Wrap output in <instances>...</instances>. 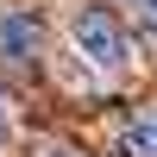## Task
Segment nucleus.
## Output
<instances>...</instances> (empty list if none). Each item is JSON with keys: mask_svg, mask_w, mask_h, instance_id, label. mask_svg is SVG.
Listing matches in <instances>:
<instances>
[{"mask_svg": "<svg viewBox=\"0 0 157 157\" xmlns=\"http://www.w3.org/2000/svg\"><path fill=\"white\" fill-rule=\"evenodd\" d=\"M69 38H75V50H82L94 69H107V75H120L126 63H132V38H126V25L113 19L107 6H75Z\"/></svg>", "mask_w": 157, "mask_h": 157, "instance_id": "nucleus-1", "label": "nucleus"}, {"mask_svg": "<svg viewBox=\"0 0 157 157\" xmlns=\"http://www.w3.org/2000/svg\"><path fill=\"white\" fill-rule=\"evenodd\" d=\"M113 151L120 157H157V120H126Z\"/></svg>", "mask_w": 157, "mask_h": 157, "instance_id": "nucleus-2", "label": "nucleus"}, {"mask_svg": "<svg viewBox=\"0 0 157 157\" xmlns=\"http://www.w3.org/2000/svg\"><path fill=\"white\" fill-rule=\"evenodd\" d=\"M32 44H38V25L32 19H0V50H6V57H25Z\"/></svg>", "mask_w": 157, "mask_h": 157, "instance_id": "nucleus-3", "label": "nucleus"}, {"mask_svg": "<svg viewBox=\"0 0 157 157\" xmlns=\"http://www.w3.org/2000/svg\"><path fill=\"white\" fill-rule=\"evenodd\" d=\"M132 6H138V19H145L151 32H157V0H132Z\"/></svg>", "mask_w": 157, "mask_h": 157, "instance_id": "nucleus-4", "label": "nucleus"}, {"mask_svg": "<svg viewBox=\"0 0 157 157\" xmlns=\"http://www.w3.org/2000/svg\"><path fill=\"white\" fill-rule=\"evenodd\" d=\"M44 157H82V151H69V145H50V151H44Z\"/></svg>", "mask_w": 157, "mask_h": 157, "instance_id": "nucleus-5", "label": "nucleus"}]
</instances>
